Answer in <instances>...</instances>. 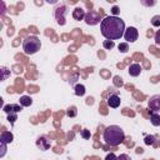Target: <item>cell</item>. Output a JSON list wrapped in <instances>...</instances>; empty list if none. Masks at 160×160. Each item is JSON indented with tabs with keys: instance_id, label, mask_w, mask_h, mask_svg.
<instances>
[{
	"instance_id": "6da1fadb",
	"label": "cell",
	"mask_w": 160,
	"mask_h": 160,
	"mask_svg": "<svg viewBox=\"0 0 160 160\" xmlns=\"http://www.w3.org/2000/svg\"><path fill=\"white\" fill-rule=\"evenodd\" d=\"M100 30L106 40H118L124 36L125 22L119 16H105L100 22Z\"/></svg>"
},
{
	"instance_id": "7a4b0ae2",
	"label": "cell",
	"mask_w": 160,
	"mask_h": 160,
	"mask_svg": "<svg viewBox=\"0 0 160 160\" xmlns=\"http://www.w3.org/2000/svg\"><path fill=\"white\" fill-rule=\"evenodd\" d=\"M102 138L106 145L118 146L125 140V132L119 125H109L105 128Z\"/></svg>"
},
{
	"instance_id": "3957f363",
	"label": "cell",
	"mask_w": 160,
	"mask_h": 160,
	"mask_svg": "<svg viewBox=\"0 0 160 160\" xmlns=\"http://www.w3.org/2000/svg\"><path fill=\"white\" fill-rule=\"evenodd\" d=\"M40 48H41V41L35 35H30V36L25 38V40L22 41V50L26 55L36 54L40 50Z\"/></svg>"
},
{
	"instance_id": "277c9868",
	"label": "cell",
	"mask_w": 160,
	"mask_h": 160,
	"mask_svg": "<svg viewBox=\"0 0 160 160\" xmlns=\"http://www.w3.org/2000/svg\"><path fill=\"white\" fill-rule=\"evenodd\" d=\"M84 20L88 25H98L99 22H101V15L98 11H89L86 12Z\"/></svg>"
},
{
	"instance_id": "5b68a950",
	"label": "cell",
	"mask_w": 160,
	"mask_h": 160,
	"mask_svg": "<svg viewBox=\"0 0 160 160\" xmlns=\"http://www.w3.org/2000/svg\"><path fill=\"white\" fill-rule=\"evenodd\" d=\"M66 9H68L66 5H60L55 9V19H56V22L59 25H65V22H66L65 21V15L68 12Z\"/></svg>"
},
{
	"instance_id": "8992f818",
	"label": "cell",
	"mask_w": 160,
	"mask_h": 160,
	"mask_svg": "<svg viewBox=\"0 0 160 160\" xmlns=\"http://www.w3.org/2000/svg\"><path fill=\"white\" fill-rule=\"evenodd\" d=\"M138 38H139V32L138 29L134 26H129L124 32V39L126 40V42H135Z\"/></svg>"
},
{
	"instance_id": "52a82bcc",
	"label": "cell",
	"mask_w": 160,
	"mask_h": 160,
	"mask_svg": "<svg viewBox=\"0 0 160 160\" xmlns=\"http://www.w3.org/2000/svg\"><path fill=\"white\" fill-rule=\"evenodd\" d=\"M148 108L151 112H159L160 111V94L152 95L148 101Z\"/></svg>"
},
{
	"instance_id": "ba28073f",
	"label": "cell",
	"mask_w": 160,
	"mask_h": 160,
	"mask_svg": "<svg viewBox=\"0 0 160 160\" xmlns=\"http://www.w3.org/2000/svg\"><path fill=\"white\" fill-rule=\"evenodd\" d=\"M36 146H38L40 150L45 151V150H48V149L51 146V142H50V140H49L46 136H40V138H38V140H36Z\"/></svg>"
},
{
	"instance_id": "9c48e42d",
	"label": "cell",
	"mask_w": 160,
	"mask_h": 160,
	"mask_svg": "<svg viewBox=\"0 0 160 160\" xmlns=\"http://www.w3.org/2000/svg\"><path fill=\"white\" fill-rule=\"evenodd\" d=\"M2 110L6 112V114H10V112H20L22 110V106L20 104H8V105H4Z\"/></svg>"
},
{
	"instance_id": "30bf717a",
	"label": "cell",
	"mask_w": 160,
	"mask_h": 160,
	"mask_svg": "<svg viewBox=\"0 0 160 160\" xmlns=\"http://www.w3.org/2000/svg\"><path fill=\"white\" fill-rule=\"evenodd\" d=\"M108 105L110 106V108H118L120 104H121V99H120V96L119 95H116V94H111L109 98H108Z\"/></svg>"
},
{
	"instance_id": "8fae6325",
	"label": "cell",
	"mask_w": 160,
	"mask_h": 160,
	"mask_svg": "<svg viewBox=\"0 0 160 160\" xmlns=\"http://www.w3.org/2000/svg\"><path fill=\"white\" fill-rule=\"evenodd\" d=\"M85 15H86V12H85V10H84L82 8H75V9L72 10V18H74V20H76V21L84 20V19H85Z\"/></svg>"
},
{
	"instance_id": "7c38bea8",
	"label": "cell",
	"mask_w": 160,
	"mask_h": 160,
	"mask_svg": "<svg viewBox=\"0 0 160 160\" xmlns=\"http://www.w3.org/2000/svg\"><path fill=\"white\" fill-rule=\"evenodd\" d=\"M141 71H142V68L140 66V64H131L130 66H129V74H130V76H134V78H136V76H139L140 74H141Z\"/></svg>"
},
{
	"instance_id": "4fadbf2b",
	"label": "cell",
	"mask_w": 160,
	"mask_h": 160,
	"mask_svg": "<svg viewBox=\"0 0 160 160\" xmlns=\"http://www.w3.org/2000/svg\"><path fill=\"white\" fill-rule=\"evenodd\" d=\"M14 140V135L10 131H2L0 135V142H5V144H10Z\"/></svg>"
},
{
	"instance_id": "5bb4252c",
	"label": "cell",
	"mask_w": 160,
	"mask_h": 160,
	"mask_svg": "<svg viewBox=\"0 0 160 160\" xmlns=\"http://www.w3.org/2000/svg\"><path fill=\"white\" fill-rule=\"evenodd\" d=\"M19 104L24 108V106H30L32 104V99L31 96H28V95H22L20 99H19Z\"/></svg>"
},
{
	"instance_id": "9a60e30c",
	"label": "cell",
	"mask_w": 160,
	"mask_h": 160,
	"mask_svg": "<svg viewBox=\"0 0 160 160\" xmlns=\"http://www.w3.org/2000/svg\"><path fill=\"white\" fill-rule=\"evenodd\" d=\"M74 90H75V95L76 96H84L85 95V86L82 84H78L74 86Z\"/></svg>"
},
{
	"instance_id": "2e32d148",
	"label": "cell",
	"mask_w": 160,
	"mask_h": 160,
	"mask_svg": "<svg viewBox=\"0 0 160 160\" xmlns=\"http://www.w3.org/2000/svg\"><path fill=\"white\" fill-rule=\"evenodd\" d=\"M150 121L154 126H160V115L158 112H151L150 115Z\"/></svg>"
},
{
	"instance_id": "e0dca14e",
	"label": "cell",
	"mask_w": 160,
	"mask_h": 160,
	"mask_svg": "<svg viewBox=\"0 0 160 160\" xmlns=\"http://www.w3.org/2000/svg\"><path fill=\"white\" fill-rule=\"evenodd\" d=\"M144 141L146 145H155V136L154 135H146Z\"/></svg>"
},
{
	"instance_id": "ac0fdd59",
	"label": "cell",
	"mask_w": 160,
	"mask_h": 160,
	"mask_svg": "<svg viewBox=\"0 0 160 160\" xmlns=\"http://www.w3.org/2000/svg\"><path fill=\"white\" fill-rule=\"evenodd\" d=\"M118 49H119L120 52H128V50H129V44H128V42H120L119 46H118Z\"/></svg>"
},
{
	"instance_id": "d6986e66",
	"label": "cell",
	"mask_w": 160,
	"mask_h": 160,
	"mask_svg": "<svg viewBox=\"0 0 160 160\" xmlns=\"http://www.w3.org/2000/svg\"><path fill=\"white\" fill-rule=\"evenodd\" d=\"M151 25L155 26V28L160 26V15H155V16L151 18Z\"/></svg>"
},
{
	"instance_id": "ffe728a7",
	"label": "cell",
	"mask_w": 160,
	"mask_h": 160,
	"mask_svg": "<svg viewBox=\"0 0 160 160\" xmlns=\"http://www.w3.org/2000/svg\"><path fill=\"white\" fill-rule=\"evenodd\" d=\"M114 41H111V40H104V42H102V46L106 49V50H111L112 48H114Z\"/></svg>"
},
{
	"instance_id": "44dd1931",
	"label": "cell",
	"mask_w": 160,
	"mask_h": 160,
	"mask_svg": "<svg viewBox=\"0 0 160 160\" xmlns=\"http://www.w3.org/2000/svg\"><path fill=\"white\" fill-rule=\"evenodd\" d=\"M0 69H1V72H2V75H1V80L4 81V80H6V78L10 75V70H8V68H5V66H1Z\"/></svg>"
},
{
	"instance_id": "7402d4cb",
	"label": "cell",
	"mask_w": 160,
	"mask_h": 160,
	"mask_svg": "<svg viewBox=\"0 0 160 160\" xmlns=\"http://www.w3.org/2000/svg\"><path fill=\"white\" fill-rule=\"evenodd\" d=\"M16 118H18V114H16V112H10V114H8V120H9V122H10L11 125L15 124Z\"/></svg>"
},
{
	"instance_id": "603a6c76",
	"label": "cell",
	"mask_w": 160,
	"mask_h": 160,
	"mask_svg": "<svg viewBox=\"0 0 160 160\" xmlns=\"http://www.w3.org/2000/svg\"><path fill=\"white\" fill-rule=\"evenodd\" d=\"M114 85H115V86H118V88L122 86V85H124L122 79H121L120 76H114Z\"/></svg>"
},
{
	"instance_id": "cb8c5ba5",
	"label": "cell",
	"mask_w": 160,
	"mask_h": 160,
	"mask_svg": "<svg viewBox=\"0 0 160 160\" xmlns=\"http://www.w3.org/2000/svg\"><path fill=\"white\" fill-rule=\"evenodd\" d=\"M66 115H68V116H71V118L76 116V108H75V106L69 108V109L66 110Z\"/></svg>"
},
{
	"instance_id": "d4e9b609",
	"label": "cell",
	"mask_w": 160,
	"mask_h": 160,
	"mask_svg": "<svg viewBox=\"0 0 160 160\" xmlns=\"http://www.w3.org/2000/svg\"><path fill=\"white\" fill-rule=\"evenodd\" d=\"M80 135H81V138H84V139H90V136H91V134H90V130H88V129H84V130H81Z\"/></svg>"
},
{
	"instance_id": "484cf974",
	"label": "cell",
	"mask_w": 160,
	"mask_h": 160,
	"mask_svg": "<svg viewBox=\"0 0 160 160\" xmlns=\"http://www.w3.org/2000/svg\"><path fill=\"white\" fill-rule=\"evenodd\" d=\"M154 40H155V44H156L158 46H160V30H158V31L155 32Z\"/></svg>"
},
{
	"instance_id": "4316f807",
	"label": "cell",
	"mask_w": 160,
	"mask_h": 160,
	"mask_svg": "<svg viewBox=\"0 0 160 160\" xmlns=\"http://www.w3.org/2000/svg\"><path fill=\"white\" fill-rule=\"evenodd\" d=\"M116 160H131V159H130V156L128 154H120Z\"/></svg>"
},
{
	"instance_id": "83f0119b",
	"label": "cell",
	"mask_w": 160,
	"mask_h": 160,
	"mask_svg": "<svg viewBox=\"0 0 160 160\" xmlns=\"http://www.w3.org/2000/svg\"><path fill=\"white\" fill-rule=\"evenodd\" d=\"M116 159H118V156H116L114 152L108 154V155H106V158H105V160H116Z\"/></svg>"
},
{
	"instance_id": "f1b7e54d",
	"label": "cell",
	"mask_w": 160,
	"mask_h": 160,
	"mask_svg": "<svg viewBox=\"0 0 160 160\" xmlns=\"http://www.w3.org/2000/svg\"><path fill=\"white\" fill-rule=\"evenodd\" d=\"M0 144H1V150H2L1 154H0V156L2 158V156L5 155V151H6V144H5V142H0Z\"/></svg>"
},
{
	"instance_id": "f546056e",
	"label": "cell",
	"mask_w": 160,
	"mask_h": 160,
	"mask_svg": "<svg viewBox=\"0 0 160 160\" xmlns=\"http://www.w3.org/2000/svg\"><path fill=\"white\" fill-rule=\"evenodd\" d=\"M78 78H79V75L76 74V75H74V78L70 80V85H71V86H74V84H75V81H76V79H78Z\"/></svg>"
},
{
	"instance_id": "4dcf8cb0",
	"label": "cell",
	"mask_w": 160,
	"mask_h": 160,
	"mask_svg": "<svg viewBox=\"0 0 160 160\" xmlns=\"http://www.w3.org/2000/svg\"><path fill=\"white\" fill-rule=\"evenodd\" d=\"M111 11H112V14H114V16H116V14L119 12V8H118V6H112V9H111Z\"/></svg>"
}]
</instances>
